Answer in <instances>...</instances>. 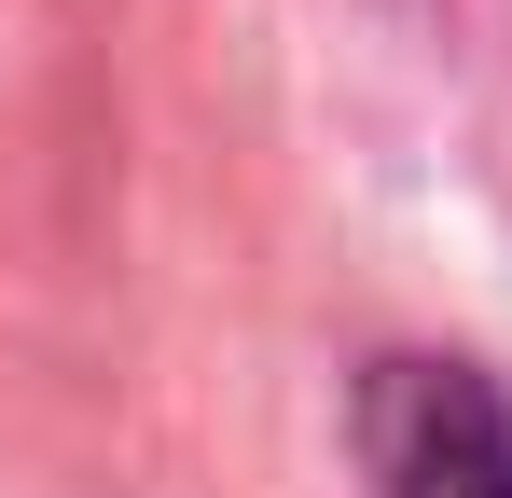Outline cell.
Segmentation results:
<instances>
[{"label":"cell","instance_id":"obj_1","mask_svg":"<svg viewBox=\"0 0 512 498\" xmlns=\"http://www.w3.org/2000/svg\"><path fill=\"white\" fill-rule=\"evenodd\" d=\"M360 457L374 498H512V402L471 360H374Z\"/></svg>","mask_w":512,"mask_h":498}]
</instances>
